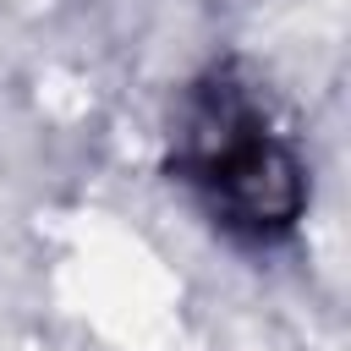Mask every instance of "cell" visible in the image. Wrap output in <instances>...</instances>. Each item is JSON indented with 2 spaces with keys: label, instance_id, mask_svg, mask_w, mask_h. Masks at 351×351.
I'll list each match as a JSON object with an SVG mask.
<instances>
[{
  "label": "cell",
  "instance_id": "cell-1",
  "mask_svg": "<svg viewBox=\"0 0 351 351\" xmlns=\"http://www.w3.org/2000/svg\"><path fill=\"white\" fill-rule=\"evenodd\" d=\"M165 170L236 247H280L307 214L302 143L269 82L241 60H214L181 88Z\"/></svg>",
  "mask_w": 351,
  "mask_h": 351
}]
</instances>
